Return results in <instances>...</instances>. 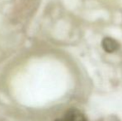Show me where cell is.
Listing matches in <instances>:
<instances>
[{
  "mask_svg": "<svg viewBox=\"0 0 122 121\" xmlns=\"http://www.w3.org/2000/svg\"><path fill=\"white\" fill-rule=\"evenodd\" d=\"M54 121H87L85 115L75 108L68 110L64 115Z\"/></svg>",
  "mask_w": 122,
  "mask_h": 121,
  "instance_id": "obj_1",
  "label": "cell"
},
{
  "mask_svg": "<svg viewBox=\"0 0 122 121\" xmlns=\"http://www.w3.org/2000/svg\"><path fill=\"white\" fill-rule=\"evenodd\" d=\"M102 47L106 52H113L116 51L119 47V44L116 40L110 37H106L102 41Z\"/></svg>",
  "mask_w": 122,
  "mask_h": 121,
  "instance_id": "obj_2",
  "label": "cell"
}]
</instances>
